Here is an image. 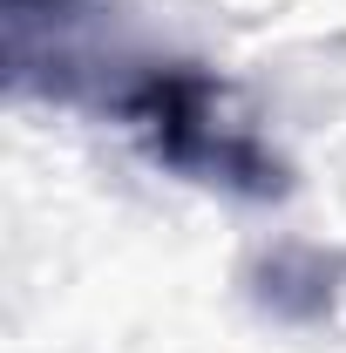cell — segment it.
Instances as JSON below:
<instances>
[{
	"label": "cell",
	"mask_w": 346,
	"mask_h": 353,
	"mask_svg": "<svg viewBox=\"0 0 346 353\" xmlns=\"http://www.w3.org/2000/svg\"><path fill=\"white\" fill-rule=\"evenodd\" d=\"M109 109L130 123L150 163L190 176V183H211V190H231V197H285V163L238 116L231 88L211 68L150 61L109 95Z\"/></svg>",
	"instance_id": "cell-1"
}]
</instances>
